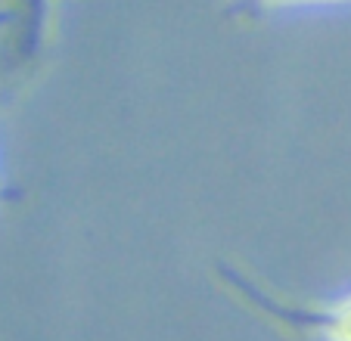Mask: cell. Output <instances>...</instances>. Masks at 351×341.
<instances>
[{"instance_id": "cell-1", "label": "cell", "mask_w": 351, "mask_h": 341, "mask_svg": "<svg viewBox=\"0 0 351 341\" xmlns=\"http://www.w3.org/2000/svg\"><path fill=\"white\" fill-rule=\"evenodd\" d=\"M40 25V0H0V81L25 66Z\"/></svg>"}, {"instance_id": "cell-2", "label": "cell", "mask_w": 351, "mask_h": 341, "mask_svg": "<svg viewBox=\"0 0 351 341\" xmlns=\"http://www.w3.org/2000/svg\"><path fill=\"white\" fill-rule=\"evenodd\" d=\"M311 329H317L326 341H351V295L342 298L339 304L308 316Z\"/></svg>"}]
</instances>
